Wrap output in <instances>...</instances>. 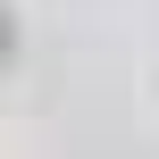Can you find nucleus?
<instances>
[{
	"label": "nucleus",
	"instance_id": "obj_1",
	"mask_svg": "<svg viewBox=\"0 0 159 159\" xmlns=\"http://www.w3.org/2000/svg\"><path fill=\"white\" fill-rule=\"evenodd\" d=\"M0 50H8V34H0Z\"/></svg>",
	"mask_w": 159,
	"mask_h": 159
}]
</instances>
